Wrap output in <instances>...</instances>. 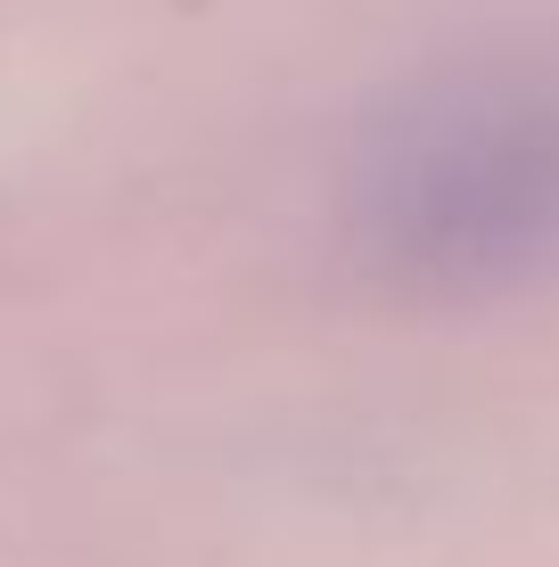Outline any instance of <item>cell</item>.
I'll list each match as a JSON object with an SVG mask.
<instances>
[{
  "label": "cell",
  "instance_id": "obj_1",
  "mask_svg": "<svg viewBox=\"0 0 559 567\" xmlns=\"http://www.w3.org/2000/svg\"><path fill=\"white\" fill-rule=\"evenodd\" d=\"M338 239L403 305H486L559 280V83L428 74L362 115Z\"/></svg>",
  "mask_w": 559,
  "mask_h": 567
}]
</instances>
